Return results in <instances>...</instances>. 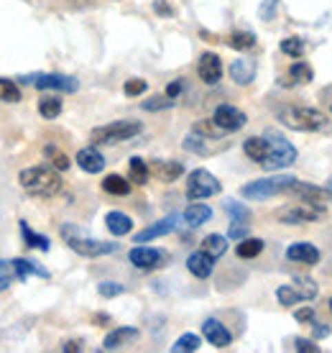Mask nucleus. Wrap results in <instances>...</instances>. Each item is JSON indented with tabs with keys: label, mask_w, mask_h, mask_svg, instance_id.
<instances>
[{
	"label": "nucleus",
	"mask_w": 332,
	"mask_h": 353,
	"mask_svg": "<svg viewBox=\"0 0 332 353\" xmlns=\"http://www.w3.org/2000/svg\"><path fill=\"white\" fill-rule=\"evenodd\" d=\"M149 90V82L146 80H141V77H136V80H128L125 85H123V92L128 97H138V95H143Z\"/></svg>",
	"instance_id": "nucleus-41"
},
{
	"label": "nucleus",
	"mask_w": 332,
	"mask_h": 353,
	"mask_svg": "<svg viewBox=\"0 0 332 353\" xmlns=\"http://www.w3.org/2000/svg\"><path fill=\"white\" fill-rule=\"evenodd\" d=\"M149 169L151 174L156 176L158 182H164V185H172V182H176L184 174L182 161H169V159H154L149 164Z\"/></svg>",
	"instance_id": "nucleus-16"
},
{
	"label": "nucleus",
	"mask_w": 332,
	"mask_h": 353,
	"mask_svg": "<svg viewBox=\"0 0 332 353\" xmlns=\"http://www.w3.org/2000/svg\"><path fill=\"white\" fill-rule=\"evenodd\" d=\"M330 312H332V300H330Z\"/></svg>",
	"instance_id": "nucleus-55"
},
{
	"label": "nucleus",
	"mask_w": 332,
	"mask_h": 353,
	"mask_svg": "<svg viewBox=\"0 0 332 353\" xmlns=\"http://www.w3.org/2000/svg\"><path fill=\"white\" fill-rule=\"evenodd\" d=\"M294 320H297L299 325H312L315 323V310L312 307H302L294 312Z\"/></svg>",
	"instance_id": "nucleus-46"
},
{
	"label": "nucleus",
	"mask_w": 332,
	"mask_h": 353,
	"mask_svg": "<svg viewBox=\"0 0 332 353\" xmlns=\"http://www.w3.org/2000/svg\"><path fill=\"white\" fill-rule=\"evenodd\" d=\"M174 105V100L166 95V97H154V100H146L143 103V110H166V108Z\"/></svg>",
	"instance_id": "nucleus-45"
},
{
	"label": "nucleus",
	"mask_w": 332,
	"mask_h": 353,
	"mask_svg": "<svg viewBox=\"0 0 332 353\" xmlns=\"http://www.w3.org/2000/svg\"><path fill=\"white\" fill-rule=\"evenodd\" d=\"M21 82H31L39 90H56V92H77L79 82L67 74H31V77H21Z\"/></svg>",
	"instance_id": "nucleus-8"
},
{
	"label": "nucleus",
	"mask_w": 332,
	"mask_h": 353,
	"mask_svg": "<svg viewBox=\"0 0 332 353\" xmlns=\"http://www.w3.org/2000/svg\"><path fill=\"white\" fill-rule=\"evenodd\" d=\"M13 284V276L10 274H0V292H6Z\"/></svg>",
	"instance_id": "nucleus-51"
},
{
	"label": "nucleus",
	"mask_w": 332,
	"mask_h": 353,
	"mask_svg": "<svg viewBox=\"0 0 332 353\" xmlns=\"http://www.w3.org/2000/svg\"><path fill=\"white\" fill-rule=\"evenodd\" d=\"M136 338H138V327L121 325V327H115V330H110V333H107L105 341H103V348H105V351H115V348L128 345L131 341H136Z\"/></svg>",
	"instance_id": "nucleus-19"
},
{
	"label": "nucleus",
	"mask_w": 332,
	"mask_h": 353,
	"mask_svg": "<svg viewBox=\"0 0 332 353\" xmlns=\"http://www.w3.org/2000/svg\"><path fill=\"white\" fill-rule=\"evenodd\" d=\"M225 210L230 212V218H233V221H251V212H248V208L233 203V200H227V203H225Z\"/></svg>",
	"instance_id": "nucleus-43"
},
{
	"label": "nucleus",
	"mask_w": 332,
	"mask_h": 353,
	"mask_svg": "<svg viewBox=\"0 0 332 353\" xmlns=\"http://www.w3.org/2000/svg\"><path fill=\"white\" fill-rule=\"evenodd\" d=\"M39 113H41V118H46V121L59 118V115H61L59 95H44V97H41V100H39Z\"/></svg>",
	"instance_id": "nucleus-30"
},
{
	"label": "nucleus",
	"mask_w": 332,
	"mask_h": 353,
	"mask_svg": "<svg viewBox=\"0 0 332 353\" xmlns=\"http://www.w3.org/2000/svg\"><path fill=\"white\" fill-rule=\"evenodd\" d=\"M197 74H200L202 82L207 85H218L220 77H222V62L215 52H205L197 62Z\"/></svg>",
	"instance_id": "nucleus-13"
},
{
	"label": "nucleus",
	"mask_w": 332,
	"mask_h": 353,
	"mask_svg": "<svg viewBox=\"0 0 332 353\" xmlns=\"http://www.w3.org/2000/svg\"><path fill=\"white\" fill-rule=\"evenodd\" d=\"M61 351H82V345L79 343H64L61 345Z\"/></svg>",
	"instance_id": "nucleus-53"
},
{
	"label": "nucleus",
	"mask_w": 332,
	"mask_h": 353,
	"mask_svg": "<svg viewBox=\"0 0 332 353\" xmlns=\"http://www.w3.org/2000/svg\"><path fill=\"white\" fill-rule=\"evenodd\" d=\"M18 182L31 197H39V200H49L61 192L59 169H54L52 164H36V167L23 169L18 174Z\"/></svg>",
	"instance_id": "nucleus-1"
},
{
	"label": "nucleus",
	"mask_w": 332,
	"mask_h": 353,
	"mask_svg": "<svg viewBox=\"0 0 332 353\" xmlns=\"http://www.w3.org/2000/svg\"><path fill=\"white\" fill-rule=\"evenodd\" d=\"M289 192H294L302 200V203L312 205V208H317V210H324L327 205H330V192L324 190V187H317V185H309V182H294L291 185V190Z\"/></svg>",
	"instance_id": "nucleus-9"
},
{
	"label": "nucleus",
	"mask_w": 332,
	"mask_h": 353,
	"mask_svg": "<svg viewBox=\"0 0 332 353\" xmlns=\"http://www.w3.org/2000/svg\"><path fill=\"white\" fill-rule=\"evenodd\" d=\"M276 300H279V305H284V307H294V305H299L302 294H299L291 284H284V287L276 290Z\"/></svg>",
	"instance_id": "nucleus-39"
},
{
	"label": "nucleus",
	"mask_w": 332,
	"mask_h": 353,
	"mask_svg": "<svg viewBox=\"0 0 332 353\" xmlns=\"http://www.w3.org/2000/svg\"><path fill=\"white\" fill-rule=\"evenodd\" d=\"M202 345V338L197 333H184L182 338H176V343L172 345L174 353H194Z\"/></svg>",
	"instance_id": "nucleus-33"
},
{
	"label": "nucleus",
	"mask_w": 332,
	"mask_h": 353,
	"mask_svg": "<svg viewBox=\"0 0 332 353\" xmlns=\"http://www.w3.org/2000/svg\"><path fill=\"white\" fill-rule=\"evenodd\" d=\"M263 248H266V243H263L261 239H248V236H245L243 241H238L236 254L240 259H256L263 251Z\"/></svg>",
	"instance_id": "nucleus-31"
},
{
	"label": "nucleus",
	"mask_w": 332,
	"mask_h": 353,
	"mask_svg": "<svg viewBox=\"0 0 332 353\" xmlns=\"http://www.w3.org/2000/svg\"><path fill=\"white\" fill-rule=\"evenodd\" d=\"M210 218H212V210L207 208V205H202V203H192L187 210H184V221H187V225H192V228H200V225H205Z\"/></svg>",
	"instance_id": "nucleus-25"
},
{
	"label": "nucleus",
	"mask_w": 332,
	"mask_h": 353,
	"mask_svg": "<svg viewBox=\"0 0 332 353\" xmlns=\"http://www.w3.org/2000/svg\"><path fill=\"white\" fill-rule=\"evenodd\" d=\"M230 77H233L236 85H251L256 80V62L248 59V57L233 59V64H230Z\"/></svg>",
	"instance_id": "nucleus-22"
},
{
	"label": "nucleus",
	"mask_w": 332,
	"mask_h": 353,
	"mask_svg": "<svg viewBox=\"0 0 332 353\" xmlns=\"http://www.w3.org/2000/svg\"><path fill=\"white\" fill-rule=\"evenodd\" d=\"M105 225H107V230L113 233L115 239H121V236H128L133 230V221L125 215V212H121V210H113V212H107L105 215Z\"/></svg>",
	"instance_id": "nucleus-23"
},
{
	"label": "nucleus",
	"mask_w": 332,
	"mask_h": 353,
	"mask_svg": "<svg viewBox=\"0 0 332 353\" xmlns=\"http://www.w3.org/2000/svg\"><path fill=\"white\" fill-rule=\"evenodd\" d=\"M276 6H279V0H263L261 8H258V16H261L263 21H271L273 13H276Z\"/></svg>",
	"instance_id": "nucleus-47"
},
{
	"label": "nucleus",
	"mask_w": 332,
	"mask_h": 353,
	"mask_svg": "<svg viewBox=\"0 0 332 353\" xmlns=\"http://www.w3.org/2000/svg\"><path fill=\"white\" fill-rule=\"evenodd\" d=\"M13 264V272H16V279H28V274H36V276H49V272L46 269H41V266H36V261H28V259H13L10 261Z\"/></svg>",
	"instance_id": "nucleus-27"
},
{
	"label": "nucleus",
	"mask_w": 332,
	"mask_h": 353,
	"mask_svg": "<svg viewBox=\"0 0 332 353\" xmlns=\"http://www.w3.org/2000/svg\"><path fill=\"white\" fill-rule=\"evenodd\" d=\"M21 100V88L8 77H0V103H18Z\"/></svg>",
	"instance_id": "nucleus-36"
},
{
	"label": "nucleus",
	"mask_w": 332,
	"mask_h": 353,
	"mask_svg": "<svg viewBox=\"0 0 332 353\" xmlns=\"http://www.w3.org/2000/svg\"><path fill=\"white\" fill-rule=\"evenodd\" d=\"M317 218H320V210L317 208H312V205L307 203H291L287 205V208H281L279 210V221L284 223V225H302V223H315Z\"/></svg>",
	"instance_id": "nucleus-10"
},
{
	"label": "nucleus",
	"mask_w": 332,
	"mask_h": 353,
	"mask_svg": "<svg viewBox=\"0 0 332 353\" xmlns=\"http://www.w3.org/2000/svg\"><path fill=\"white\" fill-rule=\"evenodd\" d=\"M312 325H315V338H317V341H322V338L330 336V327H327V325H322V323H312Z\"/></svg>",
	"instance_id": "nucleus-50"
},
{
	"label": "nucleus",
	"mask_w": 332,
	"mask_h": 353,
	"mask_svg": "<svg viewBox=\"0 0 332 353\" xmlns=\"http://www.w3.org/2000/svg\"><path fill=\"white\" fill-rule=\"evenodd\" d=\"M212 121L227 133H236L240 131L245 123H248V118H245L243 110H238L236 105H218L215 108V115H212Z\"/></svg>",
	"instance_id": "nucleus-12"
},
{
	"label": "nucleus",
	"mask_w": 332,
	"mask_h": 353,
	"mask_svg": "<svg viewBox=\"0 0 332 353\" xmlns=\"http://www.w3.org/2000/svg\"><path fill=\"white\" fill-rule=\"evenodd\" d=\"M294 290L302 294V300H315L317 292H320V287H317L309 276H297V279H294Z\"/></svg>",
	"instance_id": "nucleus-38"
},
{
	"label": "nucleus",
	"mask_w": 332,
	"mask_h": 353,
	"mask_svg": "<svg viewBox=\"0 0 332 353\" xmlns=\"http://www.w3.org/2000/svg\"><path fill=\"white\" fill-rule=\"evenodd\" d=\"M174 230H176V215H172V218H164V221L154 223V225L143 228L141 233H136V243H149L154 239H164V236L174 233Z\"/></svg>",
	"instance_id": "nucleus-18"
},
{
	"label": "nucleus",
	"mask_w": 332,
	"mask_h": 353,
	"mask_svg": "<svg viewBox=\"0 0 332 353\" xmlns=\"http://www.w3.org/2000/svg\"><path fill=\"white\" fill-rule=\"evenodd\" d=\"M97 292H100V297H105V300H113V297H118V294H123L125 292V287L118 282H100L97 284Z\"/></svg>",
	"instance_id": "nucleus-42"
},
{
	"label": "nucleus",
	"mask_w": 332,
	"mask_h": 353,
	"mask_svg": "<svg viewBox=\"0 0 332 353\" xmlns=\"http://www.w3.org/2000/svg\"><path fill=\"white\" fill-rule=\"evenodd\" d=\"M44 154H46V159H49V164H52L54 169H59V172H67V169L72 167L70 157H67V154H61V151L56 149V146H52V143L44 149Z\"/></svg>",
	"instance_id": "nucleus-35"
},
{
	"label": "nucleus",
	"mask_w": 332,
	"mask_h": 353,
	"mask_svg": "<svg viewBox=\"0 0 332 353\" xmlns=\"http://www.w3.org/2000/svg\"><path fill=\"white\" fill-rule=\"evenodd\" d=\"M154 8H156L158 13H164V16H172V8H169V6H164V3H156Z\"/></svg>",
	"instance_id": "nucleus-52"
},
{
	"label": "nucleus",
	"mask_w": 332,
	"mask_h": 353,
	"mask_svg": "<svg viewBox=\"0 0 332 353\" xmlns=\"http://www.w3.org/2000/svg\"><path fill=\"white\" fill-rule=\"evenodd\" d=\"M294 182H297V176H291V174L263 176V179H253V182H248L245 187H240V197L253 200V203H261V200L276 197V194H281V192H289Z\"/></svg>",
	"instance_id": "nucleus-4"
},
{
	"label": "nucleus",
	"mask_w": 332,
	"mask_h": 353,
	"mask_svg": "<svg viewBox=\"0 0 332 353\" xmlns=\"http://www.w3.org/2000/svg\"><path fill=\"white\" fill-rule=\"evenodd\" d=\"M128 174H131V182H136V185H146L151 176V169L141 157H131V161H128Z\"/></svg>",
	"instance_id": "nucleus-29"
},
{
	"label": "nucleus",
	"mask_w": 332,
	"mask_h": 353,
	"mask_svg": "<svg viewBox=\"0 0 332 353\" xmlns=\"http://www.w3.org/2000/svg\"><path fill=\"white\" fill-rule=\"evenodd\" d=\"M8 269H13L10 261H0V274H8Z\"/></svg>",
	"instance_id": "nucleus-54"
},
{
	"label": "nucleus",
	"mask_w": 332,
	"mask_h": 353,
	"mask_svg": "<svg viewBox=\"0 0 332 353\" xmlns=\"http://www.w3.org/2000/svg\"><path fill=\"white\" fill-rule=\"evenodd\" d=\"M294 348L299 353H320V345H315L312 341H307V338H297L294 341Z\"/></svg>",
	"instance_id": "nucleus-48"
},
{
	"label": "nucleus",
	"mask_w": 332,
	"mask_h": 353,
	"mask_svg": "<svg viewBox=\"0 0 332 353\" xmlns=\"http://www.w3.org/2000/svg\"><path fill=\"white\" fill-rule=\"evenodd\" d=\"M245 236H248V221H233V223H230V230H227V239L243 241Z\"/></svg>",
	"instance_id": "nucleus-44"
},
{
	"label": "nucleus",
	"mask_w": 332,
	"mask_h": 353,
	"mask_svg": "<svg viewBox=\"0 0 332 353\" xmlns=\"http://www.w3.org/2000/svg\"><path fill=\"white\" fill-rule=\"evenodd\" d=\"M227 44L233 46V49H238V52H248V49L256 46V36L251 31H238V34H233L227 39Z\"/></svg>",
	"instance_id": "nucleus-37"
},
{
	"label": "nucleus",
	"mask_w": 332,
	"mask_h": 353,
	"mask_svg": "<svg viewBox=\"0 0 332 353\" xmlns=\"http://www.w3.org/2000/svg\"><path fill=\"white\" fill-rule=\"evenodd\" d=\"M222 185L218 182V176L207 172V169H194L189 174V182H187V197L192 203H200V200H207L212 194H220Z\"/></svg>",
	"instance_id": "nucleus-7"
},
{
	"label": "nucleus",
	"mask_w": 332,
	"mask_h": 353,
	"mask_svg": "<svg viewBox=\"0 0 332 353\" xmlns=\"http://www.w3.org/2000/svg\"><path fill=\"white\" fill-rule=\"evenodd\" d=\"M263 136L269 141V157L261 164L266 172H279V169H287L297 161V149H294V143L289 141V139H284L276 131H266Z\"/></svg>",
	"instance_id": "nucleus-5"
},
{
	"label": "nucleus",
	"mask_w": 332,
	"mask_h": 353,
	"mask_svg": "<svg viewBox=\"0 0 332 353\" xmlns=\"http://www.w3.org/2000/svg\"><path fill=\"white\" fill-rule=\"evenodd\" d=\"M215 141H220V139H210V136H202V133L192 131L187 139H184V149L192 151V154H200V157H210V154H215L218 151V146H215Z\"/></svg>",
	"instance_id": "nucleus-20"
},
{
	"label": "nucleus",
	"mask_w": 332,
	"mask_h": 353,
	"mask_svg": "<svg viewBox=\"0 0 332 353\" xmlns=\"http://www.w3.org/2000/svg\"><path fill=\"white\" fill-rule=\"evenodd\" d=\"M243 151L248 159L263 164V159L269 157V141H266V136H251V139H245Z\"/></svg>",
	"instance_id": "nucleus-24"
},
{
	"label": "nucleus",
	"mask_w": 332,
	"mask_h": 353,
	"mask_svg": "<svg viewBox=\"0 0 332 353\" xmlns=\"http://www.w3.org/2000/svg\"><path fill=\"white\" fill-rule=\"evenodd\" d=\"M143 131V123L141 121H113V123L107 125H97L95 131H92V141L95 143H123L133 139V136H138Z\"/></svg>",
	"instance_id": "nucleus-6"
},
{
	"label": "nucleus",
	"mask_w": 332,
	"mask_h": 353,
	"mask_svg": "<svg viewBox=\"0 0 332 353\" xmlns=\"http://www.w3.org/2000/svg\"><path fill=\"white\" fill-rule=\"evenodd\" d=\"M281 52L287 54V57H294V59H299V57L304 54V41H302V39H297V36H289V39H284V41H281Z\"/></svg>",
	"instance_id": "nucleus-40"
},
{
	"label": "nucleus",
	"mask_w": 332,
	"mask_h": 353,
	"mask_svg": "<svg viewBox=\"0 0 332 353\" xmlns=\"http://www.w3.org/2000/svg\"><path fill=\"white\" fill-rule=\"evenodd\" d=\"M287 259L289 261H297V264L312 266L320 261V248L315 243H307V241H297L287 248Z\"/></svg>",
	"instance_id": "nucleus-17"
},
{
	"label": "nucleus",
	"mask_w": 332,
	"mask_h": 353,
	"mask_svg": "<svg viewBox=\"0 0 332 353\" xmlns=\"http://www.w3.org/2000/svg\"><path fill=\"white\" fill-rule=\"evenodd\" d=\"M182 90H184V82H182V80H176V82H172V85L166 88V95L172 97V100H176V97L182 95Z\"/></svg>",
	"instance_id": "nucleus-49"
},
{
	"label": "nucleus",
	"mask_w": 332,
	"mask_h": 353,
	"mask_svg": "<svg viewBox=\"0 0 332 353\" xmlns=\"http://www.w3.org/2000/svg\"><path fill=\"white\" fill-rule=\"evenodd\" d=\"M289 80L307 85V82L315 80V72H312V67H309L307 62H294L291 67H289Z\"/></svg>",
	"instance_id": "nucleus-34"
},
{
	"label": "nucleus",
	"mask_w": 332,
	"mask_h": 353,
	"mask_svg": "<svg viewBox=\"0 0 332 353\" xmlns=\"http://www.w3.org/2000/svg\"><path fill=\"white\" fill-rule=\"evenodd\" d=\"M187 269H189L197 279H207L212 274V269H215V259H212L207 251H194V254H189V259H187Z\"/></svg>",
	"instance_id": "nucleus-21"
},
{
	"label": "nucleus",
	"mask_w": 332,
	"mask_h": 353,
	"mask_svg": "<svg viewBox=\"0 0 332 353\" xmlns=\"http://www.w3.org/2000/svg\"><path fill=\"white\" fill-rule=\"evenodd\" d=\"M103 190L107 194H115V197H125V194H131V179H125L121 174H107L103 179Z\"/></svg>",
	"instance_id": "nucleus-26"
},
{
	"label": "nucleus",
	"mask_w": 332,
	"mask_h": 353,
	"mask_svg": "<svg viewBox=\"0 0 332 353\" xmlns=\"http://www.w3.org/2000/svg\"><path fill=\"white\" fill-rule=\"evenodd\" d=\"M128 259H131V264L136 266V269H143V272H151V269H158V266L166 264V254L164 251H158V248H151V246H136L131 248V254H128Z\"/></svg>",
	"instance_id": "nucleus-11"
},
{
	"label": "nucleus",
	"mask_w": 332,
	"mask_h": 353,
	"mask_svg": "<svg viewBox=\"0 0 332 353\" xmlns=\"http://www.w3.org/2000/svg\"><path fill=\"white\" fill-rule=\"evenodd\" d=\"M59 236L64 239V243L79 254V256L97 259V256H107V254H115L118 251V243H105V241H97L92 236H87L85 230L74 225V223H64L59 228Z\"/></svg>",
	"instance_id": "nucleus-2"
},
{
	"label": "nucleus",
	"mask_w": 332,
	"mask_h": 353,
	"mask_svg": "<svg viewBox=\"0 0 332 353\" xmlns=\"http://www.w3.org/2000/svg\"><path fill=\"white\" fill-rule=\"evenodd\" d=\"M202 251H207L215 261H218L222 254L227 251V236H220V233H210L207 239L202 241Z\"/></svg>",
	"instance_id": "nucleus-28"
},
{
	"label": "nucleus",
	"mask_w": 332,
	"mask_h": 353,
	"mask_svg": "<svg viewBox=\"0 0 332 353\" xmlns=\"http://www.w3.org/2000/svg\"><path fill=\"white\" fill-rule=\"evenodd\" d=\"M21 233H23V241H26L28 248H39V251H49V239L36 233V230L28 228L26 221H21Z\"/></svg>",
	"instance_id": "nucleus-32"
},
{
	"label": "nucleus",
	"mask_w": 332,
	"mask_h": 353,
	"mask_svg": "<svg viewBox=\"0 0 332 353\" xmlns=\"http://www.w3.org/2000/svg\"><path fill=\"white\" fill-rule=\"evenodd\" d=\"M74 161H77V167L82 169V172H87V174H100V172L105 169V157H103L100 149H95V146L79 149Z\"/></svg>",
	"instance_id": "nucleus-15"
},
{
	"label": "nucleus",
	"mask_w": 332,
	"mask_h": 353,
	"mask_svg": "<svg viewBox=\"0 0 332 353\" xmlns=\"http://www.w3.org/2000/svg\"><path fill=\"white\" fill-rule=\"evenodd\" d=\"M279 121L291 131H324L327 128V118L322 110L307 105H287L279 110Z\"/></svg>",
	"instance_id": "nucleus-3"
},
{
	"label": "nucleus",
	"mask_w": 332,
	"mask_h": 353,
	"mask_svg": "<svg viewBox=\"0 0 332 353\" xmlns=\"http://www.w3.org/2000/svg\"><path fill=\"white\" fill-rule=\"evenodd\" d=\"M202 336H205V341L210 345H215V348H227V345L233 343L230 330L220 320H212V318L202 323Z\"/></svg>",
	"instance_id": "nucleus-14"
}]
</instances>
